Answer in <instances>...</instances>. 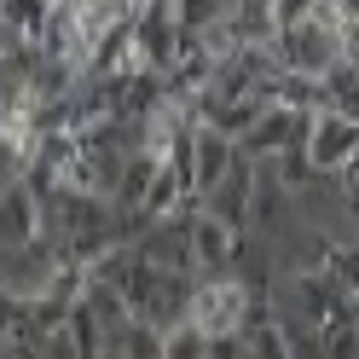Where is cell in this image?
I'll return each mask as SVG.
<instances>
[{"label": "cell", "instance_id": "1", "mask_svg": "<svg viewBox=\"0 0 359 359\" xmlns=\"http://www.w3.org/2000/svg\"><path fill=\"white\" fill-rule=\"evenodd\" d=\"M168 359H197V330H180V342L168 348Z\"/></svg>", "mask_w": 359, "mask_h": 359}]
</instances>
